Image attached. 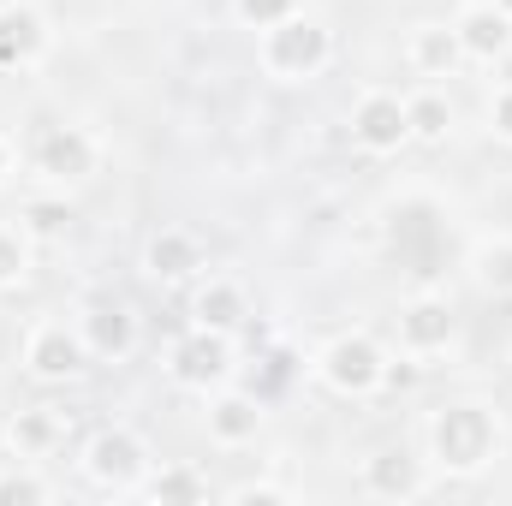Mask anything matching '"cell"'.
<instances>
[{
    "instance_id": "6da1fadb",
    "label": "cell",
    "mask_w": 512,
    "mask_h": 506,
    "mask_svg": "<svg viewBox=\"0 0 512 506\" xmlns=\"http://www.w3.org/2000/svg\"><path fill=\"white\" fill-rule=\"evenodd\" d=\"M429 453H435L441 471L477 477V471L501 453V429H495V417H489L483 405L459 399V405H441V411L429 417Z\"/></svg>"
},
{
    "instance_id": "7a4b0ae2",
    "label": "cell",
    "mask_w": 512,
    "mask_h": 506,
    "mask_svg": "<svg viewBox=\"0 0 512 506\" xmlns=\"http://www.w3.org/2000/svg\"><path fill=\"white\" fill-rule=\"evenodd\" d=\"M328 60H334V30H328L322 18H310V12L280 18V24H268V36H262V66H268L274 78H286V84L316 78Z\"/></svg>"
},
{
    "instance_id": "3957f363",
    "label": "cell",
    "mask_w": 512,
    "mask_h": 506,
    "mask_svg": "<svg viewBox=\"0 0 512 506\" xmlns=\"http://www.w3.org/2000/svg\"><path fill=\"white\" fill-rule=\"evenodd\" d=\"M382 364H387V352L370 334H340V340H328L322 358H316L322 381H328L334 393H346V399L376 393V387H382Z\"/></svg>"
},
{
    "instance_id": "277c9868",
    "label": "cell",
    "mask_w": 512,
    "mask_h": 506,
    "mask_svg": "<svg viewBox=\"0 0 512 506\" xmlns=\"http://www.w3.org/2000/svg\"><path fill=\"white\" fill-rule=\"evenodd\" d=\"M90 340H84V328H66V322H42V328H30V340H24V370L36 381H78L90 370Z\"/></svg>"
},
{
    "instance_id": "5b68a950",
    "label": "cell",
    "mask_w": 512,
    "mask_h": 506,
    "mask_svg": "<svg viewBox=\"0 0 512 506\" xmlns=\"http://www.w3.org/2000/svg\"><path fill=\"white\" fill-rule=\"evenodd\" d=\"M30 161H36L42 179H54V185H78V179L96 173V137H90L84 126H42L36 131V143H30Z\"/></svg>"
},
{
    "instance_id": "8992f818",
    "label": "cell",
    "mask_w": 512,
    "mask_h": 506,
    "mask_svg": "<svg viewBox=\"0 0 512 506\" xmlns=\"http://www.w3.org/2000/svg\"><path fill=\"white\" fill-rule=\"evenodd\" d=\"M173 381L179 387H197V393H209V387H221V381L233 376V334H215V328H197V334H185L179 346H173Z\"/></svg>"
},
{
    "instance_id": "52a82bcc",
    "label": "cell",
    "mask_w": 512,
    "mask_h": 506,
    "mask_svg": "<svg viewBox=\"0 0 512 506\" xmlns=\"http://www.w3.org/2000/svg\"><path fill=\"white\" fill-rule=\"evenodd\" d=\"M143 465H149V453H143V441H137L131 429H102V435L84 447V471H90L102 489H114V495H131V489L143 483Z\"/></svg>"
},
{
    "instance_id": "ba28073f",
    "label": "cell",
    "mask_w": 512,
    "mask_h": 506,
    "mask_svg": "<svg viewBox=\"0 0 512 506\" xmlns=\"http://www.w3.org/2000/svg\"><path fill=\"white\" fill-rule=\"evenodd\" d=\"M352 137H358V149H370V155H393V149H405V143H411L405 102H399L393 90H370V96L352 108Z\"/></svg>"
},
{
    "instance_id": "9c48e42d",
    "label": "cell",
    "mask_w": 512,
    "mask_h": 506,
    "mask_svg": "<svg viewBox=\"0 0 512 506\" xmlns=\"http://www.w3.org/2000/svg\"><path fill=\"white\" fill-rule=\"evenodd\" d=\"M399 346H405L411 358L447 352V346H453V304L435 298V292H417V298L399 310Z\"/></svg>"
},
{
    "instance_id": "30bf717a",
    "label": "cell",
    "mask_w": 512,
    "mask_h": 506,
    "mask_svg": "<svg viewBox=\"0 0 512 506\" xmlns=\"http://www.w3.org/2000/svg\"><path fill=\"white\" fill-rule=\"evenodd\" d=\"M48 54V18L24 0L0 6V72H24Z\"/></svg>"
},
{
    "instance_id": "8fae6325",
    "label": "cell",
    "mask_w": 512,
    "mask_h": 506,
    "mask_svg": "<svg viewBox=\"0 0 512 506\" xmlns=\"http://www.w3.org/2000/svg\"><path fill=\"white\" fill-rule=\"evenodd\" d=\"M453 30H459L465 60H501V54H512V18L495 6V0L465 6V12L453 18Z\"/></svg>"
},
{
    "instance_id": "7c38bea8",
    "label": "cell",
    "mask_w": 512,
    "mask_h": 506,
    "mask_svg": "<svg viewBox=\"0 0 512 506\" xmlns=\"http://www.w3.org/2000/svg\"><path fill=\"white\" fill-rule=\"evenodd\" d=\"M364 489H370L376 501H417V495H429L423 459H411L405 447H387V453H376V459L364 465Z\"/></svg>"
},
{
    "instance_id": "4fadbf2b",
    "label": "cell",
    "mask_w": 512,
    "mask_h": 506,
    "mask_svg": "<svg viewBox=\"0 0 512 506\" xmlns=\"http://www.w3.org/2000/svg\"><path fill=\"white\" fill-rule=\"evenodd\" d=\"M256 429H262V411H256L251 393H215L209 399V435L221 447H245V441H256Z\"/></svg>"
},
{
    "instance_id": "5bb4252c",
    "label": "cell",
    "mask_w": 512,
    "mask_h": 506,
    "mask_svg": "<svg viewBox=\"0 0 512 506\" xmlns=\"http://www.w3.org/2000/svg\"><path fill=\"white\" fill-rule=\"evenodd\" d=\"M459 60H465V48H459V30H453V24H417V30H411V66H417V72L447 78Z\"/></svg>"
},
{
    "instance_id": "9a60e30c",
    "label": "cell",
    "mask_w": 512,
    "mask_h": 506,
    "mask_svg": "<svg viewBox=\"0 0 512 506\" xmlns=\"http://www.w3.org/2000/svg\"><path fill=\"white\" fill-rule=\"evenodd\" d=\"M143 262H149L155 280H191V274L203 268V251H197L191 233H173V227H167V233L149 239V256H143Z\"/></svg>"
},
{
    "instance_id": "2e32d148",
    "label": "cell",
    "mask_w": 512,
    "mask_h": 506,
    "mask_svg": "<svg viewBox=\"0 0 512 506\" xmlns=\"http://www.w3.org/2000/svg\"><path fill=\"white\" fill-rule=\"evenodd\" d=\"M197 328H215V334H239V322H245V292L233 286V280H209L203 292H197Z\"/></svg>"
},
{
    "instance_id": "e0dca14e",
    "label": "cell",
    "mask_w": 512,
    "mask_h": 506,
    "mask_svg": "<svg viewBox=\"0 0 512 506\" xmlns=\"http://www.w3.org/2000/svg\"><path fill=\"white\" fill-rule=\"evenodd\" d=\"M131 495L161 501V506H203V501H209V483H203L191 465H167V471H155L149 483H137Z\"/></svg>"
},
{
    "instance_id": "ac0fdd59",
    "label": "cell",
    "mask_w": 512,
    "mask_h": 506,
    "mask_svg": "<svg viewBox=\"0 0 512 506\" xmlns=\"http://www.w3.org/2000/svg\"><path fill=\"white\" fill-rule=\"evenodd\" d=\"M84 340H90L96 358H126L131 340H137V328H131V316L120 310V304H102V310L84 316Z\"/></svg>"
},
{
    "instance_id": "d6986e66",
    "label": "cell",
    "mask_w": 512,
    "mask_h": 506,
    "mask_svg": "<svg viewBox=\"0 0 512 506\" xmlns=\"http://www.w3.org/2000/svg\"><path fill=\"white\" fill-rule=\"evenodd\" d=\"M405 120H411V137L417 143H441L453 131V102L441 90H423V96H405Z\"/></svg>"
},
{
    "instance_id": "ffe728a7",
    "label": "cell",
    "mask_w": 512,
    "mask_h": 506,
    "mask_svg": "<svg viewBox=\"0 0 512 506\" xmlns=\"http://www.w3.org/2000/svg\"><path fill=\"white\" fill-rule=\"evenodd\" d=\"M471 268H477V286H483V292L512 298V239H489L483 251L471 256Z\"/></svg>"
},
{
    "instance_id": "44dd1931",
    "label": "cell",
    "mask_w": 512,
    "mask_h": 506,
    "mask_svg": "<svg viewBox=\"0 0 512 506\" xmlns=\"http://www.w3.org/2000/svg\"><path fill=\"white\" fill-rule=\"evenodd\" d=\"M54 441H60V423H54L48 411L12 417V447H18V453H42V447H54Z\"/></svg>"
},
{
    "instance_id": "7402d4cb",
    "label": "cell",
    "mask_w": 512,
    "mask_h": 506,
    "mask_svg": "<svg viewBox=\"0 0 512 506\" xmlns=\"http://www.w3.org/2000/svg\"><path fill=\"white\" fill-rule=\"evenodd\" d=\"M30 274V239L18 227H0V286H18Z\"/></svg>"
},
{
    "instance_id": "603a6c76",
    "label": "cell",
    "mask_w": 512,
    "mask_h": 506,
    "mask_svg": "<svg viewBox=\"0 0 512 506\" xmlns=\"http://www.w3.org/2000/svg\"><path fill=\"white\" fill-rule=\"evenodd\" d=\"M24 227H30L36 239H60V233L72 227V203H48V197H36V203L24 209Z\"/></svg>"
},
{
    "instance_id": "cb8c5ba5",
    "label": "cell",
    "mask_w": 512,
    "mask_h": 506,
    "mask_svg": "<svg viewBox=\"0 0 512 506\" xmlns=\"http://www.w3.org/2000/svg\"><path fill=\"white\" fill-rule=\"evenodd\" d=\"M36 506L48 501V483L42 477H30V471H0V506Z\"/></svg>"
},
{
    "instance_id": "d4e9b609",
    "label": "cell",
    "mask_w": 512,
    "mask_h": 506,
    "mask_svg": "<svg viewBox=\"0 0 512 506\" xmlns=\"http://www.w3.org/2000/svg\"><path fill=\"white\" fill-rule=\"evenodd\" d=\"M233 12L256 24V30H268V24H280V18H292L298 12V0H233Z\"/></svg>"
},
{
    "instance_id": "484cf974",
    "label": "cell",
    "mask_w": 512,
    "mask_h": 506,
    "mask_svg": "<svg viewBox=\"0 0 512 506\" xmlns=\"http://www.w3.org/2000/svg\"><path fill=\"white\" fill-rule=\"evenodd\" d=\"M227 501H239V506H251V501H256V506H292L298 495H292L286 483H239Z\"/></svg>"
},
{
    "instance_id": "4316f807",
    "label": "cell",
    "mask_w": 512,
    "mask_h": 506,
    "mask_svg": "<svg viewBox=\"0 0 512 506\" xmlns=\"http://www.w3.org/2000/svg\"><path fill=\"white\" fill-rule=\"evenodd\" d=\"M489 126L512 143V84H507V90H495V102H489Z\"/></svg>"
},
{
    "instance_id": "83f0119b",
    "label": "cell",
    "mask_w": 512,
    "mask_h": 506,
    "mask_svg": "<svg viewBox=\"0 0 512 506\" xmlns=\"http://www.w3.org/2000/svg\"><path fill=\"white\" fill-rule=\"evenodd\" d=\"M411 381H417V370H411V364H382V387H393V393H399V387H411Z\"/></svg>"
},
{
    "instance_id": "f1b7e54d",
    "label": "cell",
    "mask_w": 512,
    "mask_h": 506,
    "mask_svg": "<svg viewBox=\"0 0 512 506\" xmlns=\"http://www.w3.org/2000/svg\"><path fill=\"white\" fill-rule=\"evenodd\" d=\"M6 173H12V143L0 137V179H6Z\"/></svg>"
},
{
    "instance_id": "f546056e",
    "label": "cell",
    "mask_w": 512,
    "mask_h": 506,
    "mask_svg": "<svg viewBox=\"0 0 512 506\" xmlns=\"http://www.w3.org/2000/svg\"><path fill=\"white\" fill-rule=\"evenodd\" d=\"M495 6H501V12H507V18H512V0H495Z\"/></svg>"
}]
</instances>
